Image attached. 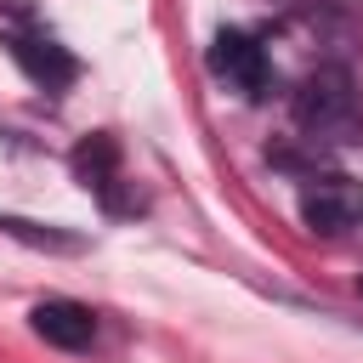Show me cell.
Instances as JSON below:
<instances>
[{
    "label": "cell",
    "instance_id": "cell-4",
    "mask_svg": "<svg viewBox=\"0 0 363 363\" xmlns=\"http://www.w3.org/2000/svg\"><path fill=\"white\" fill-rule=\"evenodd\" d=\"M34 329H40V340H51L62 352H85L96 340V312L68 301V295H51V301L34 306Z\"/></svg>",
    "mask_w": 363,
    "mask_h": 363
},
{
    "label": "cell",
    "instance_id": "cell-5",
    "mask_svg": "<svg viewBox=\"0 0 363 363\" xmlns=\"http://www.w3.org/2000/svg\"><path fill=\"white\" fill-rule=\"evenodd\" d=\"M6 51L28 68V79H40V85H62V79H74V57L62 51V45H51L45 34H28V28H17V34H6Z\"/></svg>",
    "mask_w": 363,
    "mask_h": 363
},
{
    "label": "cell",
    "instance_id": "cell-3",
    "mask_svg": "<svg viewBox=\"0 0 363 363\" xmlns=\"http://www.w3.org/2000/svg\"><path fill=\"white\" fill-rule=\"evenodd\" d=\"M204 62H210V74H216L221 85H233V91H244V96H261V91L272 85V51H267L255 34H244V28H221V34L210 40Z\"/></svg>",
    "mask_w": 363,
    "mask_h": 363
},
{
    "label": "cell",
    "instance_id": "cell-6",
    "mask_svg": "<svg viewBox=\"0 0 363 363\" xmlns=\"http://www.w3.org/2000/svg\"><path fill=\"white\" fill-rule=\"evenodd\" d=\"M357 289H363V278H357Z\"/></svg>",
    "mask_w": 363,
    "mask_h": 363
},
{
    "label": "cell",
    "instance_id": "cell-1",
    "mask_svg": "<svg viewBox=\"0 0 363 363\" xmlns=\"http://www.w3.org/2000/svg\"><path fill=\"white\" fill-rule=\"evenodd\" d=\"M295 125L312 147L363 142V96H357V85L340 62H323L295 85Z\"/></svg>",
    "mask_w": 363,
    "mask_h": 363
},
{
    "label": "cell",
    "instance_id": "cell-2",
    "mask_svg": "<svg viewBox=\"0 0 363 363\" xmlns=\"http://www.w3.org/2000/svg\"><path fill=\"white\" fill-rule=\"evenodd\" d=\"M301 221L318 238H346L363 227V182L352 176H306L301 187Z\"/></svg>",
    "mask_w": 363,
    "mask_h": 363
}]
</instances>
